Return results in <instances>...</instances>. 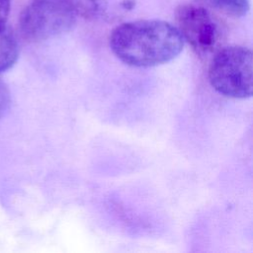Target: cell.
<instances>
[{
    "mask_svg": "<svg viewBox=\"0 0 253 253\" xmlns=\"http://www.w3.org/2000/svg\"><path fill=\"white\" fill-rule=\"evenodd\" d=\"M19 44L8 25L0 26V72L9 69L17 61Z\"/></svg>",
    "mask_w": 253,
    "mask_h": 253,
    "instance_id": "5b68a950",
    "label": "cell"
},
{
    "mask_svg": "<svg viewBox=\"0 0 253 253\" xmlns=\"http://www.w3.org/2000/svg\"><path fill=\"white\" fill-rule=\"evenodd\" d=\"M9 102H10L9 91L6 85L3 83V81L0 80V118L2 117L4 112L7 110Z\"/></svg>",
    "mask_w": 253,
    "mask_h": 253,
    "instance_id": "52a82bcc",
    "label": "cell"
},
{
    "mask_svg": "<svg viewBox=\"0 0 253 253\" xmlns=\"http://www.w3.org/2000/svg\"><path fill=\"white\" fill-rule=\"evenodd\" d=\"M11 9V0H0V26L7 25Z\"/></svg>",
    "mask_w": 253,
    "mask_h": 253,
    "instance_id": "ba28073f",
    "label": "cell"
},
{
    "mask_svg": "<svg viewBox=\"0 0 253 253\" xmlns=\"http://www.w3.org/2000/svg\"><path fill=\"white\" fill-rule=\"evenodd\" d=\"M205 7L233 18L244 17L250 10L249 0H198Z\"/></svg>",
    "mask_w": 253,
    "mask_h": 253,
    "instance_id": "8992f818",
    "label": "cell"
},
{
    "mask_svg": "<svg viewBox=\"0 0 253 253\" xmlns=\"http://www.w3.org/2000/svg\"><path fill=\"white\" fill-rule=\"evenodd\" d=\"M209 81L220 95L246 99L252 95V52L242 45L220 47L209 65Z\"/></svg>",
    "mask_w": 253,
    "mask_h": 253,
    "instance_id": "7a4b0ae2",
    "label": "cell"
},
{
    "mask_svg": "<svg viewBox=\"0 0 253 253\" xmlns=\"http://www.w3.org/2000/svg\"><path fill=\"white\" fill-rule=\"evenodd\" d=\"M176 21L184 41L199 56L207 57L221 47L223 41L221 24L204 5L181 4L176 10Z\"/></svg>",
    "mask_w": 253,
    "mask_h": 253,
    "instance_id": "277c9868",
    "label": "cell"
},
{
    "mask_svg": "<svg viewBox=\"0 0 253 253\" xmlns=\"http://www.w3.org/2000/svg\"><path fill=\"white\" fill-rule=\"evenodd\" d=\"M110 47L124 63L151 67L171 61L184 47L177 27L162 20H137L117 26L110 35Z\"/></svg>",
    "mask_w": 253,
    "mask_h": 253,
    "instance_id": "6da1fadb",
    "label": "cell"
},
{
    "mask_svg": "<svg viewBox=\"0 0 253 253\" xmlns=\"http://www.w3.org/2000/svg\"><path fill=\"white\" fill-rule=\"evenodd\" d=\"M71 0H32L19 17V30L30 42L45 41L68 33L76 24Z\"/></svg>",
    "mask_w": 253,
    "mask_h": 253,
    "instance_id": "3957f363",
    "label": "cell"
}]
</instances>
